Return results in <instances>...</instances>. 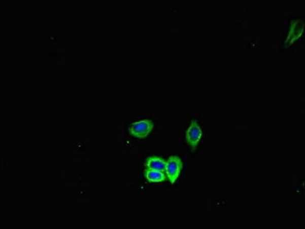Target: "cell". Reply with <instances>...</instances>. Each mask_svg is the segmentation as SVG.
Here are the masks:
<instances>
[{
    "label": "cell",
    "mask_w": 305,
    "mask_h": 229,
    "mask_svg": "<svg viewBox=\"0 0 305 229\" xmlns=\"http://www.w3.org/2000/svg\"><path fill=\"white\" fill-rule=\"evenodd\" d=\"M182 167V161L178 157L172 156L167 160L165 171L171 184L175 183L179 177Z\"/></svg>",
    "instance_id": "obj_2"
},
{
    "label": "cell",
    "mask_w": 305,
    "mask_h": 229,
    "mask_svg": "<svg viewBox=\"0 0 305 229\" xmlns=\"http://www.w3.org/2000/svg\"><path fill=\"white\" fill-rule=\"evenodd\" d=\"M154 124L151 120H143L132 123L129 128V134L135 138L144 139L153 130Z\"/></svg>",
    "instance_id": "obj_1"
},
{
    "label": "cell",
    "mask_w": 305,
    "mask_h": 229,
    "mask_svg": "<svg viewBox=\"0 0 305 229\" xmlns=\"http://www.w3.org/2000/svg\"><path fill=\"white\" fill-rule=\"evenodd\" d=\"M303 31V22L302 21L295 20L291 22L289 32L285 42V46L288 47L292 45L296 40L302 35Z\"/></svg>",
    "instance_id": "obj_4"
},
{
    "label": "cell",
    "mask_w": 305,
    "mask_h": 229,
    "mask_svg": "<svg viewBox=\"0 0 305 229\" xmlns=\"http://www.w3.org/2000/svg\"><path fill=\"white\" fill-rule=\"evenodd\" d=\"M145 177L150 183H160L166 180L165 175L163 172L155 170H146L144 173Z\"/></svg>",
    "instance_id": "obj_6"
},
{
    "label": "cell",
    "mask_w": 305,
    "mask_h": 229,
    "mask_svg": "<svg viewBox=\"0 0 305 229\" xmlns=\"http://www.w3.org/2000/svg\"><path fill=\"white\" fill-rule=\"evenodd\" d=\"M166 164L167 162L164 161L162 158H158V157H151L146 161V166L151 170H158V171H165Z\"/></svg>",
    "instance_id": "obj_5"
},
{
    "label": "cell",
    "mask_w": 305,
    "mask_h": 229,
    "mask_svg": "<svg viewBox=\"0 0 305 229\" xmlns=\"http://www.w3.org/2000/svg\"><path fill=\"white\" fill-rule=\"evenodd\" d=\"M201 138L202 131L200 126L197 124V121L192 120L191 126H189L186 132V140L193 152L197 150V146H198Z\"/></svg>",
    "instance_id": "obj_3"
}]
</instances>
